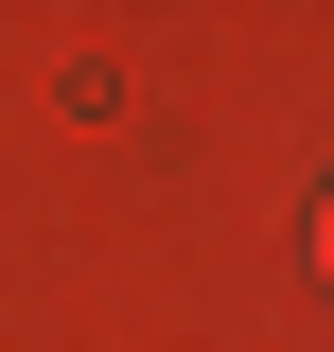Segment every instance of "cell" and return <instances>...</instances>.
Here are the masks:
<instances>
[{
    "instance_id": "obj_1",
    "label": "cell",
    "mask_w": 334,
    "mask_h": 352,
    "mask_svg": "<svg viewBox=\"0 0 334 352\" xmlns=\"http://www.w3.org/2000/svg\"><path fill=\"white\" fill-rule=\"evenodd\" d=\"M317 282H334V194H317Z\"/></svg>"
}]
</instances>
